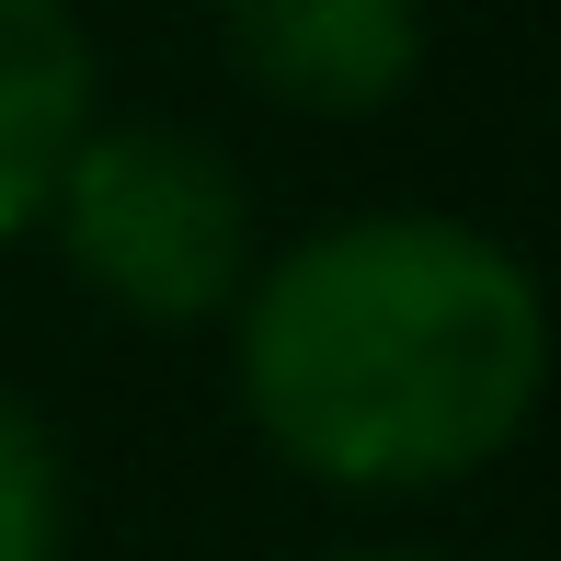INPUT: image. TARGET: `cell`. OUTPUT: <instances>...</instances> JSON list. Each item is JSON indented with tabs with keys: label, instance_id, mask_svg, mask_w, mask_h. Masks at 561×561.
Wrapping results in <instances>:
<instances>
[{
	"label": "cell",
	"instance_id": "6da1fadb",
	"mask_svg": "<svg viewBox=\"0 0 561 561\" xmlns=\"http://www.w3.org/2000/svg\"><path fill=\"white\" fill-rule=\"evenodd\" d=\"M229 390L264 458L321 493H447L539 424L550 298L516 241L447 207H355L252 264Z\"/></svg>",
	"mask_w": 561,
	"mask_h": 561
},
{
	"label": "cell",
	"instance_id": "7a4b0ae2",
	"mask_svg": "<svg viewBox=\"0 0 561 561\" xmlns=\"http://www.w3.org/2000/svg\"><path fill=\"white\" fill-rule=\"evenodd\" d=\"M35 229L58 241L69 287L138 333L229 321L264 264V218H252V184L229 172V149L161 115H92Z\"/></svg>",
	"mask_w": 561,
	"mask_h": 561
},
{
	"label": "cell",
	"instance_id": "3957f363",
	"mask_svg": "<svg viewBox=\"0 0 561 561\" xmlns=\"http://www.w3.org/2000/svg\"><path fill=\"white\" fill-rule=\"evenodd\" d=\"M218 46L264 104L367 126V115L413 104L436 23H424V0H218Z\"/></svg>",
	"mask_w": 561,
	"mask_h": 561
},
{
	"label": "cell",
	"instance_id": "277c9868",
	"mask_svg": "<svg viewBox=\"0 0 561 561\" xmlns=\"http://www.w3.org/2000/svg\"><path fill=\"white\" fill-rule=\"evenodd\" d=\"M92 35L69 0H0V252L46 218L69 149L92 138Z\"/></svg>",
	"mask_w": 561,
	"mask_h": 561
},
{
	"label": "cell",
	"instance_id": "5b68a950",
	"mask_svg": "<svg viewBox=\"0 0 561 561\" xmlns=\"http://www.w3.org/2000/svg\"><path fill=\"white\" fill-rule=\"evenodd\" d=\"M0 561H69V458L23 390H0Z\"/></svg>",
	"mask_w": 561,
	"mask_h": 561
},
{
	"label": "cell",
	"instance_id": "8992f818",
	"mask_svg": "<svg viewBox=\"0 0 561 561\" xmlns=\"http://www.w3.org/2000/svg\"><path fill=\"white\" fill-rule=\"evenodd\" d=\"M321 561H447V550H413V539H355V550H321Z\"/></svg>",
	"mask_w": 561,
	"mask_h": 561
},
{
	"label": "cell",
	"instance_id": "52a82bcc",
	"mask_svg": "<svg viewBox=\"0 0 561 561\" xmlns=\"http://www.w3.org/2000/svg\"><path fill=\"white\" fill-rule=\"evenodd\" d=\"M69 12H81V0H69Z\"/></svg>",
	"mask_w": 561,
	"mask_h": 561
}]
</instances>
